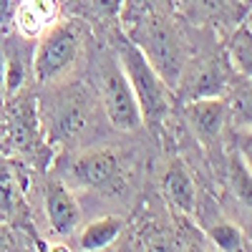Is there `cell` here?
<instances>
[{
    "label": "cell",
    "mask_w": 252,
    "mask_h": 252,
    "mask_svg": "<svg viewBox=\"0 0 252 252\" xmlns=\"http://www.w3.org/2000/svg\"><path fill=\"white\" fill-rule=\"evenodd\" d=\"M235 71L229 66L227 56H212L204 63H199L197 71L189 76L187 83V98H222Z\"/></svg>",
    "instance_id": "cell-8"
},
{
    "label": "cell",
    "mask_w": 252,
    "mask_h": 252,
    "mask_svg": "<svg viewBox=\"0 0 252 252\" xmlns=\"http://www.w3.org/2000/svg\"><path fill=\"white\" fill-rule=\"evenodd\" d=\"M91 8L103 20H119L121 8H124V0H91Z\"/></svg>",
    "instance_id": "cell-20"
},
{
    "label": "cell",
    "mask_w": 252,
    "mask_h": 252,
    "mask_svg": "<svg viewBox=\"0 0 252 252\" xmlns=\"http://www.w3.org/2000/svg\"><path fill=\"white\" fill-rule=\"evenodd\" d=\"M194 8V13L199 15V20H207V23H232V20H240L245 13V3L242 0H189Z\"/></svg>",
    "instance_id": "cell-16"
},
{
    "label": "cell",
    "mask_w": 252,
    "mask_h": 252,
    "mask_svg": "<svg viewBox=\"0 0 252 252\" xmlns=\"http://www.w3.org/2000/svg\"><path fill=\"white\" fill-rule=\"evenodd\" d=\"M242 3H245V5H252V0H242Z\"/></svg>",
    "instance_id": "cell-28"
},
{
    "label": "cell",
    "mask_w": 252,
    "mask_h": 252,
    "mask_svg": "<svg viewBox=\"0 0 252 252\" xmlns=\"http://www.w3.org/2000/svg\"><path fill=\"white\" fill-rule=\"evenodd\" d=\"M184 119L189 124L192 134L204 149L215 152L222 134H224V124H227V106L224 98H194L184 106Z\"/></svg>",
    "instance_id": "cell-7"
},
{
    "label": "cell",
    "mask_w": 252,
    "mask_h": 252,
    "mask_svg": "<svg viewBox=\"0 0 252 252\" xmlns=\"http://www.w3.org/2000/svg\"><path fill=\"white\" fill-rule=\"evenodd\" d=\"M116 58L131 83L141 119H146L152 126H159L166 119V114H169V91L172 89L159 78V73L152 68V63L144 58V53L126 35H121L116 43Z\"/></svg>",
    "instance_id": "cell-3"
},
{
    "label": "cell",
    "mask_w": 252,
    "mask_h": 252,
    "mask_svg": "<svg viewBox=\"0 0 252 252\" xmlns=\"http://www.w3.org/2000/svg\"><path fill=\"white\" fill-rule=\"evenodd\" d=\"M20 197V177L15 164L0 159V220H10L18 209Z\"/></svg>",
    "instance_id": "cell-17"
},
{
    "label": "cell",
    "mask_w": 252,
    "mask_h": 252,
    "mask_svg": "<svg viewBox=\"0 0 252 252\" xmlns=\"http://www.w3.org/2000/svg\"><path fill=\"white\" fill-rule=\"evenodd\" d=\"M58 0H18L13 15L15 33L28 40H38V35L58 20Z\"/></svg>",
    "instance_id": "cell-11"
},
{
    "label": "cell",
    "mask_w": 252,
    "mask_h": 252,
    "mask_svg": "<svg viewBox=\"0 0 252 252\" xmlns=\"http://www.w3.org/2000/svg\"><path fill=\"white\" fill-rule=\"evenodd\" d=\"M15 5H18V0H0V28H5L8 23H13Z\"/></svg>",
    "instance_id": "cell-22"
},
{
    "label": "cell",
    "mask_w": 252,
    "mask_h": 252,
    "mask_svg": "<svg viewBox=\"0 0 252 252\" xmlns=\"http://www.w3.org/2000/svg\"><path fill=\"white\" fill-rule=\"evenodd\" d=\"M43 207H46L48 224H51V229L56 235H71L76 229V224L81 220L78 202H76L73 192L61 179H51L46 184Z\"/></svg>",
    "instance_id": "cell-10"
},
{
    "label": "cell",
    "mask_w": 252,
    "mask_h": 252,
    "mask_svg": "<svg viewBox=\"0 0 252 252\" xmlns=\"http://www.w3.org/2000/svg\"><path fill=\"white\" fill-rule=\"evenodd\" d=\"M33 46L35 40H28L23 35L8 38L3 48V73H5V98L23 91L26 78L33 73Z\"/></svg>",
    "instance_id": "cell-9"
},
{
    "label": "cell",
    "mask_w": 252,
    "mask_h": 252,
    "mask_svg": "<svg viewBox=\"0 0 252 252\" xmlns=\"http://www.w3.org/2000/svg\"><path fill=\"white\" fill-rule=\"evenodd\" d=\"M5 134L15 152H20V154L38 152L40 139H46L43 126H40V114H38V98H33L31 94H23V91H18L15 96L8 98Z\"/></svg>",
    "instance_id": "cell-6"
},
{
    "label": "cell",
    "mask_w": 252,
    "mask_h": 252,
    "mask_svg": "<svg viewBox=\"0 0 252 252\" xmlns=\"http://www.w3.org/2000/svg\"><path fill=\"white\" fill-rule=\"evenodd\" d=\"M164 194L169 199L179 212L184 215H192L194 207H197V187L194 179L189 174V169L182 161H172L169 169L164 172Z\"/></svg>",
    "instance_id": "cell-12"
},
{
    "label": "cell",
    "mask_w": 252,
    "mask_h": 252,
    "mask_svg": "<svg viewBox=\"0 0 252 252\" xmlns=\"http://www.w3.org/2000/svg\"><path fill=\"white\" fill-rule=\"evenodd\" d=\"M207 237L212 240V245L220 250V252H242V232L240 227H235L232 222H217L207 229Z\"/></svg>",
    "instance_id": "cell-19"
},
{
    "label": "cell",
    "mask_w": 252,
    "mask_h": 252,
    "mask_svg": "<svg viewBox=\"0 0 252 252\" xmlns=\"http://www.w3.org/2000/svg\"><path fill=\"white\" fill-rule=\"evenodd\" d=\"M0 252H8V240L3 235V229H0Z\"/></svg>",
    "instance_id": "cell-25"
},
{
    "label": "cell",
    "mask_w": 252,
    "mask_h": 252,
    "mask_svg": "<svg viewBox=\"0 0 252 252\" xmlns=\"http://www.w3.org/2000/svg\"><path fill=\"white\" fill-rule=\"evenodd\" d=\"M184 252H202V250H199V247H187Z\"/></svg>",
    "instance_id": "cell-27"
},
{
    "label": "cell",
    "mask_w": 252,
    "mask_h": 252,
    "mask_svg": "<svg viewBox=\"0 0 252 252\" xmlns=\"http://www.w3.org/2000/svg\"><path fill=\"white\" fill-rule=\"evenodd\" d=\"M83 26L78 20H56L33 46V76L43 86L66 81L83 53Z\"/></svg>",
    "instance_id": "cell-2"
},
{
    "label": "cell",
    "mask_w": 252,
    "mask_h": 252,
    "mask_svg": "<svg viewBox=\"0 0 252 252\" xmlns=\"http://www.w3.org/2000/svg\"><path fill=\"white\" fill-rule=\"evenodd\" d=\"M224 56L237 76L252 78V31L245 23H240L232 31V35L227 38V53Z\"/></svg>",
    "instance_id": "cell-15"
},
{
    "label": "cell",
    "mask_w": 252,
    "mask_h": 252,
    "mask_svg": "<svg viewBox=\"0 0 252 252\" xmlns=\"http://www.w3.org/2000/svg\"><path fill=\"white\" fill-rule=\"evenodd\" d=\"M237 154H240V159L247 164V169L252 172V126H250V129H245V131H240Z\"/></svg>",
    "instance_id": "cell-21"
},
{
    "label": "cell",
    "mask_w": 252,
    "mask_h": 252,
    "mask_svg": "<svg viewBox=\"0 0 252 252\" xmlns=\"http://www.w3.org/2000/svg\"><path fill=\"white\" fill-rule=\"evenodd\" d=\"M68 174L76 182V187L83 189H98V192H114L121 184V157L114 149H91L78 154Z\"/></svg>",
    "instance_id": "cell-5"
},
{
    "label": "cell",
    "mask_w": 252,
    "mask_h": 252,
    "mask_svg": "<svg viewBox=\"0 0 252 252\" xmlns=\"http://www.w3.org/2000/svg\"><path fill=\"white\" fill-rule=\"evenodd\" d=\"M227 179H229V189L240 204H245L252 212V172L247 169V164L240 159V154L229 157L227 164Z\"/></svg>",
    "instance_id": "cell-18"
},
{
    "label": "cell",
    "mask_w": 252,
    "mask_h": 252,
    "mask_svg": "<svg viewBox=\"0 0 252 252\" xmlns=\"http://www.w3.org/2000/svg\"><path fill=\"white\" fill-rule=\"evenodd\" d=\"M119 235H121V220L119 217H101V220L89 222L81 229L78 247H81V252H101L109 245H114Z\"/></svg>",
    "instance_id": "cell-14"
},
{
    "label": "cell",
    "mask_w": 252,
    "mask_h": 252,
    "mask_svg": "<svg viewBox=\"0 0 252 252\" xmlns=\"http://www.w3.org/2000/svg\"><path fill=\"white\" fill-rule=\"evenodd\" d=\"M96 73H98V101H101V109L106 114V119L111 121V126L119 131L139 129L144 119H141L136 96L131 91V83L126 78L119 58L106 53L98 61Z\"/></svg>",
    "instance_id": "cell-4"
},
{
    "label": "cell",
    "mask_w": 252,
    "mask_h": 252,
    "mask_svg": "<svg viewBox=\"0 0 252 252\" xmlns=\"http://www.w3.org/2000/svg\"><path fill=\"white\" fill-rule=\"evenodd\" d=\"M43 252H71V247H68V245L56 242V245H51V247H43Z\"/></svg>",
    "instance_id": "cell-23"
},
{
    "label": "cell",
    "mask_w": 252,
    "mask_h": 252,
    "mask_svg": "<svg viewBox=\"0 0 252 252\" xmlns=\"http://www.w3.org/2000/svg\"><path fill=\"white\" fill-rule=\"evenodd\" d=\"M149 252H172V247L166 245V242H154V245L149 247Z\"/></svg>",
    "instance_id": "cell-24"
},
{
    "label": "cell",
    "mask_w": 252,
    "mask_h": 252,
    "mask_svg": "<svg viewBox=\"0 0 252 252\" xmlns=\"http://www.w3.org/2000/svg\"><path fill=\"white\" fill-rule=\"evenodd\" d=\"M242 23H245V26H247V28L252 31V10H250V13L245 15V20H242Z\"/></svg>",
    "instance_id": "cell-26"
},
{
    "label": "cell",
    "mask_w": 252,
    "mask_h": 252,
    "mask_svg": "<svg viewBox=\"0 0 252 252\" xmlns=\"http://www.w3.org/2000/svg\"><path fill=\"white\" fill-rule=\"evenodd\" d=\"M222 98L227 106V119L232 121L235 129L237 131L250 129L252 126V78L235 73Z\"/></svg>",
    "instance_id": "cell-13"
},
{
    "label": "cell",
    "mask_w": 252,
    "mask_h": 252,
    "mask_svg": "<svg viewBox=\"0 0 252 252\" xmlns=\"http://www.w3.org/2000/svg\"><path fill=\"white\" fill-rule=\"evenodd\" d=\"M96 111L94 94L83 83H53V94L38 101L43 136L51 144L76 139Z\"/></svg>",
    "instance_id": "cell-1"
}]
</instances>
